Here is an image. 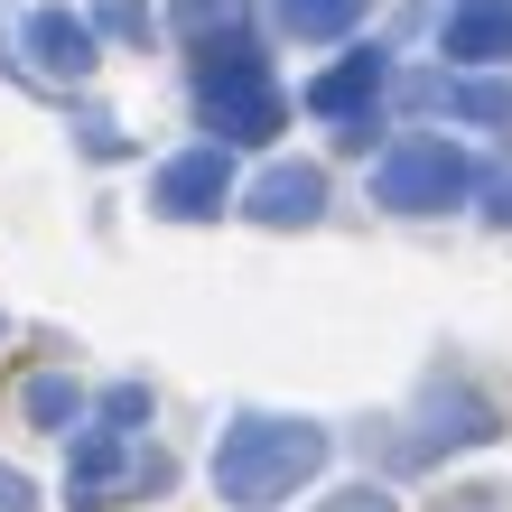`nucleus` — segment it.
<instances>
[{"label":"nucleus","mask_w":512,"mask_h":512,"mask_svg":"<svg viewBox=\"0 0 512 512\" xmlns=\"http://www.w3.org/2000/svg\"><path fill=\"white\" fill-rule=\"evenodd\" d=\"M494 215H512V177H503V187H494Z\"/></svg>","instance_id":"2eb2a0df"},{"label":"nucleus","mask_w":512,"mask_h":512,"mask_svg":"<svg viewBox=\"0 0 512 512\" xmlns=\"http://www.w3.org/2000/svg\"><path fill=\"white\" fill-rule=\"evenodd\" d=\"M410 94H419V103H438V112H466V122H512V84H466V75H419Z\"/></svg>","instance_id":"1a4fd4ad"},{"label":"nucleus","mask_w":512,"mask_h":512,"mask_svg":"<svg viewBox=\"0 0 512 512\" xmlns=\"http://www.w3.org/2000/svg\"><path fill=\"white\" fill-rule=\"evenodd\" d=\"M466 187H475L466 149H447V140H429V131L391 140V149H382V168H373V196L391 205V215H447Z\"/></svg>","instance_id":"7ed1b4c3"},{"label":"nucleus","mask_w":512,"mask_h":512,"mask_svg":"<svg viewBox=\"0 0 512 512\" xmlns=\"http://www.w3.org/2000/svg\"><path fill=\"white\" fill-rule=\"evenodd\" d=\"M364 10H373V0H280V28H289V38H345Z\"/></svg>","instance_id":"9b49d317"},{"label":"nucleus","mask_w":512,"mask_h":512,"mask_svg":"<svg viewBox=\"0 0 512 512\" xmlns=\"http://www.w3.org/2000/svg\"><path fill=\"white\" fill-rule=\"evenodd\" d=\"M149 205H159L168 224H205L233 205V159L224 149H187V159H168L159 177H149Z\"/></svg>","instance_id":"20e7f679"},{"label":"nucleus","mask_w":512,"mask_h":512,"mask_svg":"<svg viewBox=\"0 0 512 512\" xmlns=\"http://www.w3.org/2000/svg\"><path fill=\"white\" fill-rule=\"evenodd\" d=\"M243 215H252V224H280V233H289V224H317V215H326V177L298 168V159H280V168H261L252 187H243Z\"/></svg>","instance_id":"423d86ee"},{"label":"nucleus","mask_w":512,"mask_h":512,"mask_svg":"<svg viewBox=\"0 0 512 512\" xmlns=\"http://www.w3.org/2000/svg\"><path fill=\"white\" fill-rule=\"evenodd\" d=\"M336 512H391L382 494H336Z\"/></svg>","instance_id":"4468645a"},{"label":"nucleus","mask_w":512,"mask_h":512,"mask_svg":"<svg viewBox=\"0 0 512 512\" xmlns=\"http://www.w3.org/2000/svg\"><path fill=\"white\" fill-rule=\"evenodd\" d=\"M317 457H326V438L308 429V419H233L224 447H215V485H224V503L261 512V503H280Z\"/></svg>","instance_id":"f257e3e1"},{"label":"nucleus","mask_w":512,"mask_h":512,"mask_svg":"<svg viewBox=\"0 0 512 512\" xmlns=\"http://www.w3.org/2000/svg\"><path fill=\"white\" fill-rule=\"evenodd\" d=\"M196 103H205V122H215L224 140H270V131L289 122V94L270 84V66H261L243 38H215V47H205Z\"/></svg>","instance_id":"f03ea898"},{"label":"nucleus","mask_w":512,"mask_h":512,"mask_svg":"<svg viewBox=\"0 0 512 512\" xmlns=\"http://www.w3.org/2000/svg\"><path fill=\"white\" fill-rule=\"evenodd\" d=\"M243 10H252V0H168L177 38H196V47H215V38H243Z\"/></svg>","instance_id":"9d476101"},{"label":"nucleus","mask_w":512,"mask_h":512,"mask_svg":"<svg viewBox=\"0 0 512 512\" xmlns=\"http://www.w3.org/2000/svg\"><path fill=\"white\" fill-rule=\"evenodd\" d=\"M438 38H447V66H503L512 56V0H457Z\"/></svg>","instance_id":"0eeeda50"},{"label":"nucleus","mask_w":512,"mask_h":512,"mask_svg":"<svg viewBox=\"0 0 512 512\" xmlns=\"http://www.w3.org/2000/svg\"><path fill=\"white\" fill-rule=\"evenodd\" d=\"M28 410H38V419H66V410H75V382H56V373L28 382Z\"/></svg>","instance_id":"ddd939ff"},{"label":"nucleus","mask_w":512,"mask_h":512,"mask_svg":"<svg viewBox=\"0 0 512 512\" xmlns=\"http://www.w3.org/2000/svg\"><path fill=\"white\" fill-rule=\"evenodd\" d=\"M94 28H112V38H149V10H140V0H103Z\"/></svg>","instance_id":"f8f14e48"},{"label":"nucleus","mask_w":512,"mask_h":512,"mask_svg":"<svg viewBox=\"0 0 512 512\" xmlns=\"http://www.w3.org/2000/svg\"><path fill=\"white\" fill-rule=\"evenodd\" d=\"M373 94H382V47H354L345 66H326V75L308 84V112H326V122H354Z\"/></svg>","instance_id":"6e6552de"},{"label":"nucleus","mask_w":512,"mask_h":512,"mask_svg":"<svg viewBox=\"0 0 512 512\" xmlns=\"http://www.w3.org/2000/svg\"><path fill=\"white\" fill-rule=\"evenodd\" d=\"M19 47H28V75H47V84L94 75V19H75V10H28Z\"/></svg>","instance_id":"39448f33"}]
</instances>
